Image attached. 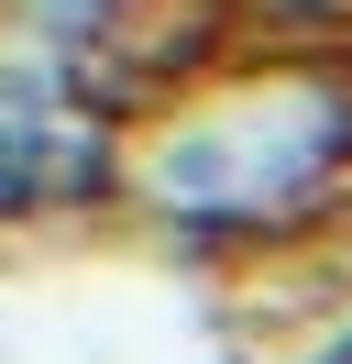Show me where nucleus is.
Here are the masks:
<instances>
[{
	"label": "nucleus",
	"mask_w": 352,
	"mask_h": 364,
	"mask_svg": "<svg viewBox=\"0 0 352 364\" xmlns=\"http://www.w3.org/2000/svg\"><path fill=\"white\" fill-rule=\"evenodd\" d=\"M253 33H319V45H352V0H220Z\"/></svg>",
	"instance_id": "obj_3"
},
{
	"label": "nucleus",
	"mask_w": 352,
	"mask_h": 364,
	"mask_svg": "<svg viewBox=\"0 0 352 364\" xmlns=\"http://www.w3.org/2000/svg\"><path fill=\"white\" fill-rule=\"evenodd\" d=\"M33 11H44V33H55V45H99L132 0H33Z\"/></svg>",
	"instance_id": "obj_4"
},
{
	"label": "nucleus",
	"mask_w": 352,
	"mask_h": 364,
	"mask_svg": "<svg viewBox=\"0 0 352 364\" xmlns=\"http://www.w3.org/2000/svg\"><path fill=\"white\" fill-rule=\"evenodd\" d=\"M132 199L209 254H297L352 221V45L264 33L187 77L154 133H132Z\"/></svg>",
	"instance_id": "obj_1"
},
{
	"label": "nucleus",
	"mask_w": 352,
	"mask_h": 364,
	"mask_svg": "<svg viewBox=\"0 0 352 364\" xmlns=\"http://www.w3.org/2000/svg\"><path fill=\"white\" fill-rule=\"evenodd\" d=\"M77 166H88V155L66 144L55 100H33V89H0V210H22V199H55Z\"/></svg>",
	"instance_id": "obj_2"
}]
</instances>
